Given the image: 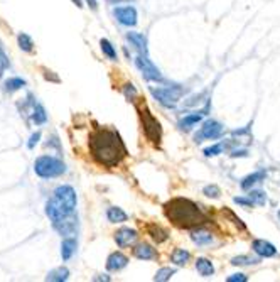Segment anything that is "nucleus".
Masks as SVG:
<instances>
[{
  "instance_id": "f257e3e1",
  "label": "nucleus",
  "mask_w": 280,
  "mask_h": 282,
  "mask_svg": "<svg viewBox=\"0 0 280 282\" xmlns=\"http://www.w3.org/2000/svg\"><path fill=\"white\" fill-rule=\"evenodd\" d=\"M88 147L95 163L107 169L116 168L128 154L118 132L107 127H98L91 132Z\"/></svg>"
},
{
  "instance_id": "f03ea898",
  "label": "nucleus",
  "mask_w": 280,
  "mask_h": 282,
  "mask_svg": "<svg viewBox=\"0 0 280 282\" xmlns=\"http://www.w3.org/2000/svg\"><path fill=\"white\" fill-rule=\"evenodd\" d=\"M164 213L167 220L177 228H194L203 227L208 221L206 215L199 210V206L186 198H174L164 205Z\"/></svg>"
},
{
  "instance_id": "7ed1b4c3",
  "label": "nucleus",
  "mask_w": 280,
  "mask_h": 282,
  "mask_svg": "<svg viewBox=\"0 0 280 282\" xmlns=\"http://www.w3.org/2000/svg\"><path fill=\"white\" fill-rule=\"evenodd\" d=\"M76 191L69 184H61L52 191V198L46 203V215L49 216L51 223L61 218L73 215L76 210Z\"/></svg>"
},
{
  "instance_id": "20e7f679",
  "label": "nucleus",
  "mask_w": 280,
  "mask_h": 282,
  "mask_svg": "<svg viewBox=\"0 0 280 282\" xmlns=\"http://www.w3.org/2000/svg\"><path fill=\"white\" fill-rule=\"evenodd\" d=\"M137 112H138V118H140V125H142V130H144V135L152 146L159 147L161 146V140H162V127H161V122L157 120L152 112L149 110L145 103H140L137 105Z\"/></svg>"
},
{
  "instance_id": "39448f33",
  "label": "nucleus",
  "mask_w": 280,
  "mask_h": 282,
  "mask_svg": "<svg viewBox=\"0 0 280 282\" xmlns=\"http://www.w3.org/2000/svg\"><path fill=\"white\" fill-rule=\"evenodd\" d=\"M34 172L41 179H52V177L63 176L66 172V164L52 155H41L34 163Z\"/></svg>"
},
{
  "instance_id": "423d86ee",
  "label": "nucleus",
  "mask_w": 280,
  "mask_h": 282,
  "mask_svg": "<svg viewBox=\"0 0 280 282\" xmlns=\"http://www.w3.org/2000/svg\"><path fill=\"white\" fill-rule=\"evenodd\" d=\"M150 93H152V96L161 103L162 107L174 108L179 103L184 90H183V86H179V85L166 86V88H154L152 86V88H150Z\"/></svg>"
},
{
  "instance_id": "0eeeda50",
  "label": "nucleus",
  "mask_w": 280,
  "mask_h": 282,
  "mask_svg": "<svg viewBox=\"0 0 280 282\" xmlns=\"http://www.w3.org/2000/svg\"><path fill=\"white\" fill-rule=\"evenodd\" d=\"M135 66L137 70L142 73V76L147 79V82H157V83H164L166 79L161 74V71L154 66V63L149 59L147 54H138L135 59Z\"/></svg>"
},
{
  "instance_id": "6e6552de",
  "label": "nucleus",
  "mask_w": 280,
  "mask_h": 282,
  "mask_svg": "<svg viewBox=\"0 0 280 282\" xmlns=\"http://www.w3.org/2000/svg\"><path fill=\"white\" fill-rule=\"evenodd\" d=\"M223 134V125H221L218 120H206L203 124V127L199 129V132L194 135V140L196 144H199L203 140H213V139H218Z\"/></svg>"
},
{
  "instance_id": "1a4fd4ad",
  "label": "nucleus",
  "mask_w": 280,
  "mask_h": 282,
  "mask_svg": "<svg viewBox=\"0 0 280 282\" xmlns=\"http://www.w3.org/2000/svg\"><path fill=\"white\" fill-rule=\"evenodd\" d=\"M52 228H54L56 232L61 235V237H69V235H74V233H76V230H78V216H76V213L64 216V218H61V220L52 221Z\"/></svg>"
},
{
  "instance_id": "9d476101",
  "label": "nucleus",
  "mask_w": 280,
  "mask_h": 282,
  "mask_svg": "<svg viewBox=\"0 0 280 282\" xmlns=\"http://www.w3.org/2000/svg\"><path fill=\"white\" fill-rule=\"evenodd\" d=\"M113 15L122 26H128V27L135 26L137 19H138L137 10H135V7H132V5H127V7H115Z\"/></svg>"
},
{
  "instance_id": "9b49d317",
  "label": "nucleus",
  "mask_w": 280,
  "mask_h": 282,
  "mask_svg": "<svg viewBox=\"0 0 280 282\" xmlns=\"http://www.w3.org/2000/svg\"><path fill=\"white\" fill-rule=\"evenodd\" d=\"M137 238H138V233H137V230H133V228L124 227L115 232V241L120 249H127V247L133 245Z\"/></svg>"
},
{
  "instance_id": "f8f14e48",
  "label": "nucleus",
  "mask_w": 280,
  "mask_h": 282,
  "mask_svg": "<svg viewBox=\"0 0 280 282\" xmlns=\"http://www.w3.org/2000/svg\"><path fill=\"white\" fill-rule=\"evenodd\" d=\"M252 249H253V252L256 255L265 257V258H270V257L277 255V249L270 244V241H267V240H253Z\"/></svg>"
},
{
  "instance_id": "ddd939ff",
  "label": "nucleus",
  "mask_w": 280,
  "mask_h": 282,
  "mask_svg": "<svg viewBox=\"0 0 280 282\" xmlns=\"http://www.w3.org/2000/svg\"><path fill=\"white\" fill-rule=\"evenodd\" d=\"M128 264V258L122 254V252H113L107 258V269L110 272H118V270L125 269Z\"/></svg>"
},
{
  "instance_id": "4468645a",
  "label": "nucleus",
  "mask_w": 280,
  "mask_h": 282,
  "mask_svg": "<svg viewBox=\"0 0 280 282\" xmlns=\"http://www.w3.org/2000/svg\"><path fill=\"white\" fill-rule=\"evenodd\" d=\"M127 41L138 51V54H149L147 37H145L144 34H140V32H128L127 34Z\"/></svg>"
},
{
  "instance_id": "2eb2a0df",
  "label": "nucleus",
  "mask_w": 280,
  "mask_h": 282,
  "mask_svg": "<svg viewBox=\"0 0 280 282\" xmlns=\"http://www.w3.org/2000/svg\"><path fill=\"white\" fill-rule=\"evenodd\" d=\"M133 255H135L138 260H154L157 258V252L152 245L149 244H138L133 247Z\"/></svg>"
},
{
  "instance_id": "dca6fc26",
  "label": "nucleus",
  "mask_w": 280,
  "mask_h": 282,
  "mask_svg": "<svg viewBox=\"0 0 280 282\" xmlns=\"http://www.w3.org/2000/svg\"><path fill=\"white\" fill-rule=\"evenodd\" d=\"M76 247H78V240L74 237L63 240V244H61V257H63L64 262H68L69 258L74 255V252H76Z\"/></svg>"
},
{
  "instance_id": "f3484780",
  "label": "nucleus",
  "mask_w": 280,
  "mask_h": 282,
  "mask_svg": "<svg viewBox=\"0 0 280 282\" xmlns=\"http://www.w3.org/2000/svg\"><path fill=\"white\" fill-rule=\"evenodd\" d=\"M206 110H208V107L204 108L203 112H196V113L186 115V117L179 122V127L183 129V130H189L191 127H194L197 122H201V120H203V115H206Z\"/></svg>"
},
{
  "instance_id": "a211bd4d",
  "label": "nucleus",
  "mask_w": 280,
  "mask_h": 282,
  "mask_svg": "<svg viewBox=\"0 0 280 282\" xmlns=\"http://www.w3.org/2000/svg\"><path fill=\"white\" fill-rule=\"evenodd\" d=\"M265 177H267V171H255L253 174H250V176H247L245 179L240 183V186H242V189H250L253 186V184H256V183H262V181H265Z\"/></svg>"
},
{
  "instance_id": "6ab92c4d",
  "label": "nucleus",
  "mask_w": 280,
  "mask_h": 282,
  "mask_svg": "<svg viewBox=\"0 0 280 282\" xmlns=\"http://www.w3.org/2000/svg\"><path fill=\"white\" fill-rule=\"evenodd\" d=\"M196 270L203 275V277H211V275L214 274L213 262L208 260V258H204V257H199L196 260Z\"/></svg>"
},
{
  "instance_id": "aec40b11",
  "label": "nucleus",
  "mask_w": 280,
  "mask_h": 282,
  "mask_svg": "<svg viewBox=\"0 0 280 282\" xmlns=\"http://www.w3.org/2000/svg\"><path fill=\"white\" fill-rule=\"evenodd\" d=\"M69 279V270L66 267H56L48 272L46 275V280H51V282H64Z\"/></svg>"
},
{
  "instance_id": "412c9836",
  "label": "nucleus",
  "mask_w": 280,
  "mask_h": 282,
  "mask_svg": "<svg viewBox=\"0 0 280 282\" xmlns=\"http://www.w3.org/2000/svg\"><path fill=\"white\" fill-rule=\"evenodd\" d=\"M107 218L110 223H124L127 221V213L118 208V206H110V208L107 210Z\"/></svg>"
},
{
  "instance_id": "4be33fe9",
  "label": "nucleus",
  "mask_w": 280,
  "mask_h": 282,
  "mask_svg": "<svg viewBox=\"0 0 280 282\" xmlns=\"http://www.w3.org/2000/svg\"><path fill=\"white\" fill-rule=\"evenodd\" d=\"M191 260V254L188 250H184V249H176L172 252V255H171V262L174 264V266H177V267H183L186 266Z\"/></svg>"
},
{
  "instance_id": "5701e85b",
  "label": "nucleus",
  "mask_w": 280,
  "mask_h": 282,
  "mask_svg": "<svg viewBox=\"0 0 280 282\" xmlns=\"http://www.w3.org/2000/svg\"><path fill=\"white\" fill-rule=\"evenodd\" d=\"M147 233L150 235V238H152L154 241H157V244H162V241H166L169 238L167 230H164L159 225H149Z\"/></svg>"
},
{
  "instance_id": "b1692460",
  "label": "nucleus",
  "mask_w": 280,
  "mask_h": 282,
  "mask_svg": "<svg viewBox=\"0 0 280 282\" xmlns=\"http://www.w3.org/2000/svg\"><path fill=\"white\" fill-rule=\"evenodd\" d=\"M31 115H32V122L36 125H43V124L48 122V113H46L44 107L41 105V103H37V102L34 103Z\"/></svg>"
},
{
  "instance_id": "393cba45",
  "label": "nucleus",
  "mask_w": 280,
  "mask_h": 282,
  "mask_svg": "<svg viewBox=\"0 0 280 282\" xmlns=\"http://www.w3.org/2000/svg\"><path fill=\"white\" fill-rule=\"evenodd\" d=\"M191 240L194 241L196 245L204 247V245H209L213 241V235L209 232H204V230H197V232L191 233Z\"/></svg>"
},
{
  "instance_id": "a878e982",
  "label": "nucleus",
  "mask_w": 280,
  "mask_h": 282,
  "mask_svg": "<svg viewBox=\"0 0 280 282\" xmlns=\"http://www.w3.org/2000/svg\"><path fill=\"white\" fill-rule=\"evenodd\" d=\"M17 44H19V48H21L22 51H26V53H32V49H34V41H32V37L29 36V34L21 32L19 36H17Z\"/></svg>"
},
{
  "instance_id": "bb28decb",
  "label": "nucleus",
  "mask_w": 280,
  "mask_h": 282,
  "mask_svg": "<svg viewBox=\"0 0 280 282\" xmlns=\"http://www.w3.org/2000/svg\"><path fill=\"white\" fill-rule=\"evenodd\" d=\"M4 86H5V91H9V93H14V91L24 88L26 79H22V78H9L7 82L4 83Z\"/></svg>"
},
{
  "instance_id": "cd10ccee",
  "label": "nucleus",
  "mask_w": 280,
  "mask_h": 282,
  "mask_svg": "<svg viewBox=\"0 0 280 282\" xmlns=\"http://www.w3.org/2000/svg\"><path fill=\"white\" fill-rule=\"evenodd\" d=\"M100 48L103 51V54L108 57V59L116 61V49L113 48V44L108 41V39H102L100 41Z\"/></svg>"
},
{
  "instance_id": "c85d7f7f",
  "label": "nucleus",
  "mask_w": 280,
  "mask_h": 282,
  "mask_svg": "<svg viewBox=\"0 0 280 282\" xmlns=\"http://www.w3.org/2000/svg\"><path fill=\"white\" fill-rule=\"evenodd\" d=\"M260 258H253L250 255H238L231 258V266H253V264H258Z\"/></svg>"
},
{
  "instance_id": "c756f323",
  "label": "nucleus",
  "mask_w": 280,
  "mask_h": 282,
  "mask_svg": "<svg viewBox=\"0 0 280 282\" xmlns=\"http://www.w3.org/2000/svg\"><path fill=\"white\" fill-rule=\"evenodd\" d=\"M176 274V269H171V267H162L161 270H157V274L154 275V280L155 282H166Z\"/></svg>"
},
{
  "instance_id": "7c9ffc66",
  "label": "nucleus",
  "mask_w": 280,
  "mask_h": 282,
  "mask_svg": "<svg viewBox=\"0 0 280 282\" xmlns=\"http://www.w3.org/2000/svg\"><path fill=\"white\" fill-rule=\"evenodd\" d=\"M248 198L253 201L255 205H258V206H264L267 203V194L262 191V189H252L248 194Z\"/></svg>"
},
{
  "instance_id": "2f4dec72",
  "label": "nucleus",
  "mask_w": 280,
  "mask_h": 282,
  "mask_svg": "<svg viewBox=\"0 0 280 282\" xmlns=\"http://www.w3.org/2000/svg\"><path fill=\"white\" fill-rule=\"evenodd\" d=\"M203 194L208 198H219L221 196V189L216 184H208V186L203 188Z\"/></svg>"
},
{
  "instance_id": "473e14b6",
  "label": "nucleus",
  "mask_w": 280,
  "mask_h": 282,
  "mask_svg": "<svg viewBox=\"0 0 280 282\" xmlns=\"http://www.w3.org/2000/svg\"><path fill=\"white\" fill-rule=\"evenodd\" d=\"M223 215H226V216H228L230 220H231V223H233V225H235V227H238V228H240V230H245V228H247V227H245V223H243V221L240 220V218H238V216L235 215V213L231 211V210L225 208V210H223Z\"/></svg>"
},
{
  "instance_id": "72a5a7b5",
  "label": "nucleus",
  "mask_w": 280,
  "mask_h": 282,
  "mask_svg": "<svg viewBox=\"0 0 280 282\" xmlns=\"http://www.w3.org/2000/svg\"><path fill=\"white\" fill-rule=\"evenodd\" d=\"M221 152H223V146H221V144H216V146L204 149V155H206V157H214V155H218Z\"/></svg>"
},
{
  "instance_id": "f704fd0d",
  "label": "nucleus",
  "mask_w": 280,
  "mask_h": 282,
  "mask_svg": "<svg viewBox=\"0 0 280 282\" xmlns=\"http://www.w3.org/2000/svg\"><path fill=\"white\" fill-rule=\"evenodd\" d=\"M124 93H125V96H127V98L130 100V102H135L133 98L137 96V90H135V86H133L132 83H127V85H125Z\"/></svg>"
},
{
  "instance_id": "c9c22d12",
  "label": "nucleus",
  "mask_w": 280,
  "mask_h": 282,
  "mask_svg": "<svg viewBox=\"0 0 280 282\" xmlns=\"http://www.w3.org/2000/svg\"><path fill=\"white\" fill-rule=\"evenodd\" d=\"M9 68V57L5 56V53L2 49H0V78H2V74H4V71L7 70Z\"/></svg>"
},
{
  "instance_id": "e433bc0d",
  "label": "nucleus",
  "mask_w": 280,
  "mask_h": 282,
  "mask_svg": "<svg viewBox=\"0 0 280 282\" xmlns=\"http://www.w3.org/2000/svg\"><path fill=\"white\" fill-rule=\"evenodd\" d=\"M39 139H41V132H36V134H32L31 139H29V142H27V149H31V151H32V149L37 146Z\"/></svg>"
},
{
  "instance_id": "4c0bfd02",
  "label": "nucleus",
  "mask_w": 280,
  "mask_h": 282,
  "mask_svg": "<svg viewBox=\"0 0 280 282\" xmlns=\"http://www.w3.org/2000/svg\"><path fill=\"white\" fill-rule=\"evenodd\" d=\"M228 282H247L248 280V277L245 274H233V275H230L228 279H226Z\"/></svg>"
},
{
  "instance_id": "58836bf2",
  "label": "nucleus",
  "mask_w": 280,
  "mask_h": 282,
  "mask_svg": "<svg viewBox=\"0 0 280 282\" xmlns=\"http://www.w3.org/2000/svg\"><path fill=\"white\" fill-rule=\"evenodd\" d=\"M233 201H235V203H236V205H242V206H247V208H250V206H253V205H255V203H253V201H252V199H250V198L247 199V198H242V196H240V198H235V199H233Z\"/></svg>"
},
{
  "instance_id": "ea45409f",
  "label": "nucleus",
  "mask_w": 280,
  "mask_h": 282,
  "mask_svg": "<svg viewBox=\"0 0 280 282\" xmlns=\"http://www.w3.org/2000/svg\"><path fill=\"white\" fill-rule=\"evenodd\" d=\"M52 71H48V70H44V76H46V79H52L54 83H59V78L57 76H54V74H51Z\"/></svg>"
},
{
  "instance_id": "a19ab883",
  "label": "nucleus",
  "mask_w": 280,
  "mask_h": 282,
  "mask_svg": "<svg viewBox=\"0 0 280 282\" xmlns=\"http://www.w3.org/2000/svg\"><path fill=\"white\" fill-rule=\"evenodd\" d=\"M93 280L95 282H98V280H105V282H110L112 279L108 277V275H96V277H93Z\"/></svg>"
},
{
  "instance_id": "79ce46f5",
  "label": "nucleus",
  "mask_w": 280,
  "mask_h": 282,
  "mask_svg": "<svg viewBox=\"0 0 280 282\" xmlns=\"http://www.w3.org/2000/svg\"><path fill=\"white\" fill-rule=\"evenodd\" d=\"M238 155H240V157H245V155H247V151H233L231 152V157H238Z\"/></svg>"
},
{
  "instance_id": "37998d69",
  "label": "nucleus",
  "mask_w": 280,
  "mask_h": 282,
  "mask_svg": "<svg viewBox=\"0 0 280 282\" xmlns=\"http://www.w3.org/2000/svg\"><path fill=\"white\" fill-rule=\"evenodd\" d=\"M86 4H88L93 10H96V9H98V2H96V0H86Z\"/></svg>"
},
{
  "instance_id": "c03bdc74",
  "label": "nucleus",
  "mask_w": 280,
  "mask_h": 282,
  "mask_svg": "<svg viewBox=\"0 0 280 282\" xmlns=\"http://www.w3.org/2000/svg\"><path fill=\"white\" fill-rule=\"evenodd\" d=\"M108 4H122V2H132V0H107Z\"/></svg>"
},
{
  "instance_id": "a18cd8bd",
  "label": "nucleus",
  "mask_w": 280,
  "mask_h": 282,
  "mask_svg": "<svg viewBox=\"0 0 280 282\" xmlns=\"http://www.w3.org/2000/svg\"><path fill=\"white\" fill-rule=\"evenodd\" d=\"M71 2H73L74 5H76L78 9H81V7H83V0H71Z\"/></svg>"
},
{
  "instance_id": "49530a36",
  "label": "nucleus",
  "mask_w": 280,
  "mask_h": 282,
  "mask_svg": "<svg viewBox=\"0 0 280 282\" xmlns=\"http://www.w3.org/2000/svg\"><path fill=\"white\" fill-rule=\"evenodd\" d=\"M278 218H280V211H278Z\"/></svg>"
}]
</instances>
